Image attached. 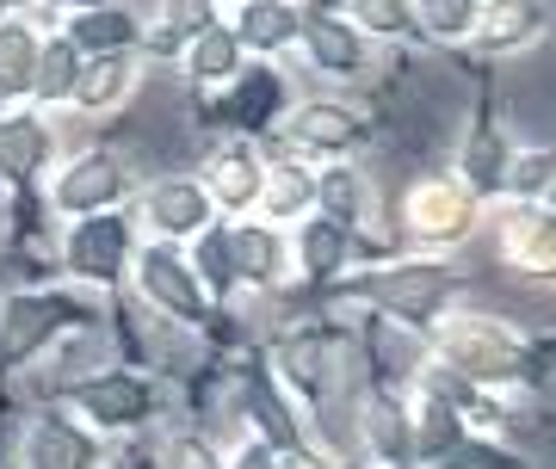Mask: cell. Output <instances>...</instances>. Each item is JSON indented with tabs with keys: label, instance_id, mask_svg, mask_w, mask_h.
<instances>
[{
	"label": "cell",
	"instance_id": "cell-1",
	"mask_svg": "<svg viewBox=\"0 0 556 469\" xmlns=\"http://www.w3.org/2000/svg\"><path fill=\"white\" fill-rule=\"evenodd\" d=\"M420 352H427L433 365H445L452 377L489 390V395L544 377V340L526 333L514 315L477 303V296H464V303H452V309L439 315L433 328L420 333Z\"/></svg>",
	"mask_w": 556,
	"mask_h": 469
},
{
	"label": "cell",
	"instance_id": "cell-14",
	"mask_svg": "<svg viewBox=\"0 0 556 469\" xmlns=\"http://www.w3.org/2000/svg\"><path fill=\"white\" fill-rule=\"evenodd\" d=\"M192 179L204 186V198H211V211H217L223 223L254 216L260 186H266V142L248 137V130H229V137H217V142L199 155Z\"/></svg>",
	"mask_w": 556,
	"mask_h": 469
},
{
	"label": "cell",
	"instance_id": "cell-31",
	"mask_svg": "<svg viewBox=\"0 0 556 469\" xmlns=\"http://www.w3.org/2000/svg\"><path fill=\"white\" fill-rule=\"evenodd\" d=\"M340 13L353 20V31L371 50H390V43L415 38V20H408V0H334Z\"/></svg>",
	"mask_w": 556,
	"mask_h": 469
},
{
	"label": "cell",
	"instance_id": "cell-21",
	"mask_svg": "<svg viewBox=\"0 0 556 469\" xmlns=\"http://www.w3.org/2000/svg\"><path fill=\"white\" fill-rule=\"evenodd\" d=\"M544 31H551V7L544 0H482L470 50H482L495 62H514V56H532L544 43Z\"/></svg>",
	"mask_w": 556,
	"mask_h": 469
},
{
	"label": "cell",
	"instance_id": "cell-38",
	"mask_svg": "<svg viewBox=\"0 0 556 469\" xmlns=\"http://www.w3.org/2000/svg\"><path fill=\"white\" fill-rule=\"evenodd\" d=\"M217 7H223V13H229V7H241V0H217Z\"/></svg>",
	"mask_w": 556,
	"mask_h": 469
},
{
	"label": "cell",
	"instance_id": "cell-30",
	"mask_svg": "<svg viewBox=\"0 0 556 469\" xmlns=\"http://www.w3.org/2000/svg\"><path fill=\"white\" fill-rule=\"evenodd\" d=\"M551 192H556L551 142H514V155L501 167V198H507V204H551Z\"/></svg>",
	"mask_w": 556,
	"mask_h": 469
},
{
	"label": "cell",
	"instance_id": "cell-12",
	"mask_svg": "<svg viewBox=\"0 0 556 469\" xmlns=\"http://www.w3.org/2000/svg\"><path fill=\"white\" fill-rule=\"evenodd\" d=\"M124 211H130V223H137L142 241H167V248H186V241H199L211 223H223V216L211 211L204 186L186 174V167H167V174H142Z\"/></svg>",
	"mask_w": 556,
	"mask_h": 469
},
{
	"label": "cell",
	"instance_id": "cell-9",
	"mask_svg": "<svg viewBox=\"0 0 556 469\" xmlns=\"http://www.w3.org/2000/svg\"><path fill=\"white\" fill-rule=\"evenodd\" d=\"M309 80H316L321 93H358V87H371L378 80V56L371 43L353 31V20L340 13L334 0H303L298 13V50Z\"/></svg>",
	"mask_w": 556,
	"mask_h": 469
},
{
	"label": "cell",
	"instance_id": "cell-6",
	"mask_svg": "<svg viewBox=\"0 0 556 469\" xmlns=\"http://www.w3.org/2000/svg\"><path fill=\"white\" fill-rule=\"evenodd\" d=\"M371 105L358 93H298V99H285L273 117V130H266V142L273 149H285V155H298V161H346L358 155L365 142H371Z\"/></svg>",
	"mask_w": 556,
	"mask_h": 469
},
{
	"label": "cell",
	"instance_id": "cell-13",
	"mask_svg": "<svg viewBox=\"0 0 556 469\" xmlns=\"http://www.w3.org/2000/svg\"><path fill=\"white\" fill-rule=\"evenodd\" d=\"M309 216L346 229L358 248H365V241H390V229H383V186L358 155L316 161V204H309Z\"/></svg>",
	"mask_w": 556,
	"mask_h": 469
},
{
	"label": "cell",
	"instance_id": "cell-23",
	"mask_svg": "<svg viewBox=\"0 0 556 469\" xmlns=\"http://www.w3.org/2000/svg\"><path fill=\"white\" fill-rule=\"evenodd\" d=\"M298 13H303V0H241L223 20H229L248 62H285L298 50Z\"/></svg>",
	"mask_w": 556,
	"mask_h": 469
},
{
	"label": "cell",
	"instance_id": "cell-3",
	"mask_svg": "<svg viewBox=\"0 0 556 469\" xmlns=\"http://www.w3.org/2000/svg\"><path fill=\"white\" fill-rule=\"evenodd\" d=\"M383 229H390V254L457 259L464 248H477L482 204L464 192L445 167H433V174L408 179L396 192V204H383Z\"/></svg>",
	"mask_w": 556,
	"mask_h": 469
},
{
	"label": "cell",
	"instance_id": "cell-22",
	"mask_svg": "<svg viewBox=\"0 0 556 469\" xmlns=\"http://www.w3.org/2000/svg\"><path fill=\"white\" fill-rule=\"evenodd\" d=\"M507 155H514V137H507V124H495V117H477L464 137H457L452 149V167L445 174L464 186V192L477 198L482 211L501 198V167H507Z\"/></svg>",
	"mask_w": 556,
	"mask_h": 469
},
{
	"label": "cell",
	"instance_id": "cell-26",
	"mask_svg": "<svg viewBox=\"0 0 556 469\" xmlns=\"http://www.w3.org/2000/svg\"><path fill=\"white\" fill-rule=\"evenodd\" d=\"M56 31L75 43L80 56H124V50L142 56V7H130V0H105L93 13H68Z\"/></svg>",
	"mask_w": 556,
	"mask_h": 469
},
{
	"label": "cell",
	"instance_id": "cell-29",
	"mask_svg": "<svg viewBox=\"0 0 556 469\" xmlns=\"http://www.w3.org/2000/svg\"><path fill=\"white\" fill-rule=\"evenodd\" d=\"M75 68H80V50L62 38L56 25H43L38 75H31V112L62 117V105H68V87H75Z\"/></svg>",
	"mask_w": 556,
	"mask_h": 469
},
{
	"label": "cell",
	"instance_id": "cell-37",
	"mask_svg": "<svg viewBox=\"0 0 556 469\" xmlns=\"http://www.w3.org/2000/svg\"><path fill=\"white\" fill-rule=\"evenodd\" d=\"M43 0H0V20H38Z\"/></svg>",
	"mask_w": 556,
	"mask_h": 469
},
{
	"label": "cell",
	"instance_id": "cell-34",
	"mask_svg": "<svg viewBox=\"0 0 556 469\" xmlns=\"http://www.w3.org/2000/svg\"><path fill=\"white\" fill-rule=\"evenodd\" d=\"M273 469H334V464H328V451H321L316 439H303V445H291V451H273Z\"/></svg>",
	"mask_w": 556,
	"mask_h": 469
},
{
	"label": "cell",
	"instance_id": "cell-7",
	"mask_svg": "<svg viewBox=\"0 0 556 469\" xmlns=\"http://www.w3.org/2000/svg\"><path fill=\"white\" fill-rule=\"evenodd\" d=\"M124 296H130L149 321L179 328V333H204L223 315L217 303L204 296L199 272L186 266V248H167V241H137L130 272H124Z\"/></svg>",
	"mask_w": 556,
	"mask_h": 469
},
{
	"label": "cell",
	"instance_id": "cell-17",
	"mask_svg": "<svg viewBox=\"0 0 556 469\" xmlns=\"http://www.w3.org/2000/svg\"><path fill=\"white\" fill-rule=\"evenodd\" d=\"M56 155H62V117H43L31 105L0 112V186L7 192H38Z\"/></svg>",
	"mask_w": 556,
	"mask_h": 469
},
{
	"label": "cell",
	"instance_id": "cell-2",
	"mask_svg": "<svg viewBox=\"0 0 556 469\" xmlns=\"http://www.w3.org/2000/svg\"><path fill=\"white\" fill-rule=\"evenodd\" d=\"M321 296H353V309H371L378 321L402 333H427L439 315L470 296V272L457 259H433V254H383L378 266H353L334 291Z\"/></svg>",
	"mask_w": 556,
	"mask_h": 469
},
{
	"label": "cell",
	"instance_id": "cell-11",
	"mask_svg": "<svg viewBox=\"0 0 556 469\" xmlns=\"http://www.w3.org/2000/svg\"><path fill=\"white\" fill-rule=\"evenodd\" d=\"M477 241H489L495 248V266L514 284H532V291H544L551 284V266H556V216L551 204H489L482 211V234Z\"/></svg>",
	"mask_w": 556,
	"mask_h": 469
},
{
	"label": "cell",
	"instance_id": "cell-20",
	"mask_svg": "<svg viewBox=\"0 0 556 469\" xmlns=\"http://www.w3.org/2000/svg\"><path fill=\"white\" fill-rule=\"evenodd\" d=\"M20 469H100V439L80 427L68 408L50 402L20 432Z\"/></svg>",
	"mask_w": 556,
	"mask_h": 469
},
{
	"label": "cell",
	"instance_id": "cell-16",
	"mask_svg": "<svg viewBox=\"0 0 556 469\" xmlns=\"http://www.w3.org/2000/svg\"><path fill=\"white\" fill-rule=\"evenodd\" d=\"M142 80H149V62H142L137 50H124V56H80L68 105H62V124H68V117L105 124V117L130 112V99L142 93Z\"/></svg>",
	"mask_w": 556,
	"mask_h": 469
},
{
	"label": "cell",
	"instance_id": "cell-5",
	"mask_svg": "<svg viewBox=\"0 0 556 469\" xmlns=\"http://www.w3.org/2000/svg\"><path fill=\"white\" fill-rule=\"evenodd\" d=\"M93 328V296L68 291V284H20L0 296V377L31 371L50 346L68 333Z\"/></svg>",
	"mask_w": 556,
	"mask_h": 469
},
{
	"label": "cell",
	"instance_id": "cell-8",
	"mask_svg": "<svg viewBox=\"0 0 556 469\" xmlns=\"http://www.w3.org/2000/svg\"><path fill=\"white\" fill-rule=\"evenodd\" d=\"M137 223L130 211H105V216H80V223H62L56 241V272L68 291L80 296H118L124 272H130V254H137Z\"/></svg>",
	"mask_w": 556,
	"mask_h": 469
},
{
	"label": "cell",
	"instance_id": "cell-36",
	"mask_svg": "<svg viewBox=\"0 0 556 469\" xmlns=\"http://www.w3.org/2000/svg\"><path fill=\"white\" fill-rule=\"evenodd\" d=\"M93 7H105V0H43V13H50V25H56V13L68 20V13H93Z\"/></svg>",
	"mask_w": 556,
	"mask_h": 469
},
{
	"label": "cell",
	"instance_id": "cell-28",
	"mask_svg": "<svg viewBox=\"0 0 556 469\" xmlns=\"http://www.w3.org/2000/svg\"><path fill=\"white\" fill-rule=\"evenodd\" d=\"M408 20H415V38L433 50H470L482 0H408Z\"/></svg>",
	"mask_w": 556,
	"mask_h": 469
},
{
	"label": "cell",
	"instance_id": "cell-32",
	"mask_svg": "<svg viewBox=\"0 0 556 469\" xmlns=\"http://www.w3.org/2000/svg\"><path fill=\"white\" fill-rule=\"evenodd\" d=\"M161 469H229V464H223L217 439H204V432H167L161 439Z\"/></svg>",
	"mask_w": 556,
	"mask_h": 469
},
{
	"label": "cell",
	"instance_id": "cell-35",
	"mask_svg": "<svg viewBox=\"0 0 556 469\" xmlns=\"http://www.w3.org/2000/svg\"><path fill=\"white\" fill-rule=\"evenodd\" d=\"M223 464L229 469H273V445H260L254 432H241V445L223 451Z\"/></svg>",
	"mask_w": 556,
	"mask_h": 469
},
{
	"label": "cell",
	"instance_id": "cell-27",
	"mask_svg": "<svg viewBox=\"0 0 556 469\" xmlns=\"http://www.w3.org/2000/svg\"><path fill=\"white\" fill-rule=\"evenodd\" d=\"M38 50H43V25L38 20H0V112L31 105Z\"/></svg>",
	"mask_w": 556,
	"mask_h": 469
},
{
	"label": "cell",
	"instance_id": "cell-18",
	"mask_svg": "<svg viewBox=\"0 0 556 469\" xmlns=\"http://www.w3.org/2000/svg\"><path fill=\"white\" fill-rule=\"evenodd\" d=\"M291 234V291H334L340 278L358 266V241L346 229H334V223H321V216H303Z\"/></svg>",
	"mask_w": 556,
	"mask_h": 469
},
{
	"label": "cell",
	"instance_id": "cell-15",
	"mask_svg": "<svg viewBox=\"0 0 556 469\" xmlns=\"http://www.w3.org/2000/svg\"><path fill=\"white\" fill-rule=\"evenodd\" d=\"M223 248H229V278L236 296H285L291 291V234L260 223V216H236L223 223Z\"/></svg>",
	"mask_w": 556,
	"mask_h": 469
},
{
	"label": "cell",
	"instance_id": "cell-24",
	"mask_svg": "<svg viewBox=\"0 0 556 469\" xmlns=\"http://www.w3.org/2000/svg\"><path fill=\"white\" fill-rule=\"evenodd\" d=\"M174 68H179V80H186V93L211 99V93H229V87L248 75V56H241V43H236V31H229V20H217L211 31H199V38L179 50Z\"/></svg>",
	"mask_w": 556,
	"mask_h": 469
},
{
	"label": "cell",
	"instance_id": "cell-10",
	"mask_svg": "<svg viewBox=\"0 0 556 469\" xmlns=\"http://www.w3.org/2000/svg\"><path fill=\"white\" fill-rule=\"evenodd\" d=\"M56 408H68L93 439H124V432H142L155 420L161 395L142 371H124V365H93L87 377H68L56 383Z\"/></svg>",
	"mask_w": 556,
	"mask_h": 469
},
{
	"label": "cell",
	"instance_id": "cell-33",
	"mask_svg": "<svg viewBox=\"0 0 556 469\" xmlns=\"http://www.w3.org/2000/svg\"><path fill=\"white\" fill-rule=\"evenodd\" d=\"M427 469H507V451L501 445H489V439H477V432H464L439 464H427Z\"/></svg>",
	"mask_w": 556,
	"mask_h": 469
},
{
	"label": "cell",
	"instance_id": "cell-4",
	"mask_svg": "<svg viewBox=\"0 0 556 469\" xmlns=\"http://www.w3.org/2000/svg\"><path fill=\"white\" fill-rule=\"evenodd\" d=\"M137 155L124 149V142H62V155L50 161V174H43L38 198L43 211H50V223H80V216H105V211H124L130 204V192H137Z\"/></svg>",
	"mask_w": 556,
	"mask_h": 469
},
{
	"label": "cell",
	"instance_id": "cell-25",
	"mask_svg": "<svg viewBox=\"0 0 556 469\" xmlns=\"http://www.w3.org/2000/svg\"><path fill=\"white\" fill-rule=\"evenodd\" d=\"M309 204H316V167L266 142V186H260L254 216L273 223V229H298L303 216H309Z\"/></svg>",
	"mask_w": 556,
	"mask_h": 469
},
{
	"label": "cell",
	"instance_id": "cell-19",
	"mask_svg": "<svg viewBox=\"0 0 556 469\" xmlns=\"http://www.w3.org/2000/svg\"><path fill=\"white\" fill-rule=\"evenodd\" d=\"M353 432H358V445L371 451L378 464H390V469L408 464V383H390V377L358 383Z\"/></svg>",
	"mask_w": 556,
	"mask_h": 469
}]
</instances>
